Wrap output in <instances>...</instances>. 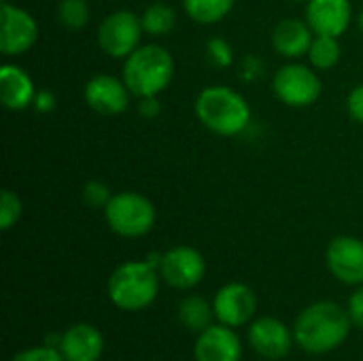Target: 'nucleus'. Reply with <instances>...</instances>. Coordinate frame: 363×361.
Listing matches in <instances>:
<instances>
[{
	"label": "nucleus",
	"instance_id": "nucleus-5",
	"mask_svg": "<svg viewBox=\"0 0 363 361\" xmlns=\"http://www.w3.org/2000/svg\"><path fill=\"white\" fill-rule=\"evenodd\" d=\"M108 228L123 238H140L155 226L157 213L153 202L136 191H119L104 209Z\"/></svg>",
	"mask_w": 363,
	"mask_h": 361
},
{
	"label": "nucleus",
	"instance_id": "nucleus-23",
	"mask_svg": "<svg viewBox=\"0 0 363 361\" xmlns=\"http://www.w3.org/2000/svg\"><path fill=\"white\" fill-rule=\"evenodd\" d=\"M57 19L68 30H81L89 21V6L85 0H60Z\"/></svg>",
	"mask_w": 363,
	"mask_h": 361
},
{
	"label": "nucleus",
	"instance_id": "nucleus-17",
	"mask_svg": "<svg viewBox=\"0 0 363 361\" xmlns=\"http://www.w3.org/2000/svg\"><path fill=\"white\" fill-rule=\"evenodd\" d=\"M36 87L32 77L17 64H4L0 68V98L9 111H26L34 104Z\"/></svg>",
	"mask_w": 363,
	"mask_h": 361
},
{
	"label": "nucleus",
	"instance_id": "nucleus-8",
	"mask_svg": "<svg viewBox=\"0 0 363 361\" xmlns=\"http://www.w3.org/2000/svg\"><path fill=\"white\" fill-rule=\"evenodd\" d=\"M206 274V262L194 247H172L162 253L160 277L166 285L187 291L194 289Z\"/></svg>",
	"mask_w": 363,
	"mask_h": 361
},
{
	"label": "nucleus",
	"instance_id": "nucleus-7",
	"mask_svg": "<svg viewBox=\"0 0 363 361\" xmlns=\"http://www.w3.org/2000/svg\"><path fill=\"white\" fill-rule=\"evenodd\" d=\"M143 21L132 11H115L106 15L98 28V45L111 57H128L140 47Z\"/></svg>",
	"mask_w": 363,
	"mask_h": 361
},
{
	"label": "nucleus",
	"instance_id": "nucleus-16",
	"mask_svg": "<svg viewBox=\"0 0 363 361\" xmlns=\"http://www.w3.org/2000/svg\"><path fill=\"white\" fill-rule=\"evenodd\" d=\"M60 353L66 361H98L104 353V336L89 323H77L62 332Z\"/></svg>",
	"mask_w": 363,
	"mask_h": 361
},
{
	"label": "nucleus",
	"instance_id": "nucleus-2",
	"mask_svg": "<svg viewBox=\"0 0 363 361\" xmlns=\"http://www.w3.org/2000/svg\"><path fill=\"white\" fill-rule=\"evenodd\" d=\"M196 115L204 128L219 136H236L251 123L249 102L228 85H211L196 98Z\"/></svg>",
	"mask_w": 363,
	"mask_h": 361
},
{
	"label": "nucleus",
	"instance_id": "nucleus-15",
	"mask_svg": "<svg viewBox=\"0 0 363 361\" xmlns=\"http://www.w3.org/2000/svg\"><path fill=\"white\" fill-rule=\"evenodd\" d=\"M353 19L351 0H308L306 2V21L315 34L340 36L347 32Z\"/></svg>",
	"mask_w": 363,
	"mask_h": 361
},
{
	"label": "nucleus",
	"instance_id": "nucleus-33",
	"mask_svg": "<svg viewBox=\"0 0 363 361\" xmlns=\"http://www.w3.org/2000/svg\"><path fill=\"white\" fill-rule=\"evenodd\" d=\"M357 26H359V30H362V34H363V9H362V13H359V17H357Z\"/></svg>",
	"mask_w": 363,
	"mask_h": 361
},
{
	"label": "nucleus",
	"instance_id": "nucleus-25",
	"mask_svg": "<svg viewBox=\"0 0 363 361\" xmlns=\"http://www.w3.org/2000/svg\"><path fill=\"white\" fill-rule=\"evenodd\" d=\"M206 57L213 66L217 68H230L234 64V51H232V45L217 36V38H211L206 43Z\"/></svg>",
	"mask_w": 363,
	"mask_h": 361
},
{
	"label": "nucleus",
	"instance_id": "nucleus-21",
	"mask_svg": "<svg viewBox=\"0 0 363 361\" xmlns=\"http://www.w3.org/2000/svg\"><path fill=\"white\" fill-rule=\"evenodd\" d=\"M342 49L336 36H323V34H315L311 49H308V60L311 66L317 70H330L340 62Z\"/></svg>",
	"mask_w": 363,
	"mask_h": 361
},
{
	"label": "nucleus",
	"instance_id": "nucleus-3",
	"mask_svg": "<svg viewBox=\"0 0 363 361\" xmlns=\"http://www.w3.org/2000/svg\"><path fill=\"white\" fill-rule=\"evenodd\" d=\"M174 77V60L162 45H143L123 62V81L132 96H160Z\"/></svg>",
	"mask_w": 363,
	"mask_h": 361
},
{
	"label": "nucleus",
	"instance_id": "nucleus-30",
	"mask_svg": "<svg viewBox=\"0 0 363 361\" xmlns=\"http://www.w3.org/2000/svg\"><path fill=\"white\" fill-rule=\"evenodd\" d=\"M38 113H51L55 109V96L49 89H38L34 104H32Z\"/></svg>",
	"mask_w": 363,
	"mask_h": 361
},
{
	"label": "nucleus",
	"instance_id": "nucleus-29",
	"mask_svg": "<svg viewBox=\"0 0 363 361\" xmlns=\"http://www.w3.org/2000/svg\"><path fill=\"white\" fill-rule=\"evenodd\" d=\"M347 109H349V115L353 121L363 123V83L351 89V94L347 98Z\"/></svg>",
	"mask_w": 363,
	"mask_h": 361
},
{
	"label": "nucleus",
	"instance_id": "nucleus-19",
	"mask_svg": "<svg viewBox=\"0 0 363 361\" xmlns=\"http://www.w3.org/2000/svg\"><path fill=\"white\" fill-rule=\"evenodd\" d=\"M213 319H215V309L202 296H187L179 304V321L189 332H196V334L204 332L206 328L213 326L211 323Z\"/></svg>",
	"mask_w": 363,
	"mask_h": 361
},
{
	"label": "nucleus",
	"instance_id": "nucleus-10",
	"mask_svg": "<svg viewBox=\"0 0 363 361\" xmlns=\"http://www.w3.org/2000/svg\"><path fill=\"white\" fill-rule=\"evenodd\" d=\"M215 319L230 328L249 323L257 311V296L245 283H228L213 298Z\"/></svg>",
	"mask_w": 363,
	"mask_h": 361
},
{
	"label": "nucleus",
	"instance_id": "nucleus-24",
	"mask_svg": "<svg viewBox=\"0 0 363 361\" xmlns=\"http://www.w3.org/2000/svg\"><path fill=\"white\" fill-rule=\"evenodd\" d=\"M21 211H23L21 198H19L15 191L4 189L2 196H0V230H2V232L11 230V228L19 221Z\"/></svg>",
	"mask_w": 363,
	"mask_h": 361
},
{
	"label": "nucleus",
	"instance_id": "nucleus-6",
	"mask_svg": "<svg viewBox=\"0 0 363 361\" xmlns=\"http://www.w3.org/2000/svg\"><path fill=\"white\" fill-rule=\"evenodd\" d=\"M272 89L283 104L302 109L315 104L321 98L323 85L313 68L304 64H285L277 70L272 79Z\"/></svg>",
	"mask_w": 363,
	"mask_h": 361
},
{
	"label": "nucleus",
	"instance_id": "nucleus-9",
	"mask_svg": "<svg viewBox=\"0 0 363 361\" xmlns=\"http://www.w3.org/2000/svg\"><path fill=\"white\" fill-rule=\"evenodd\" d=\"M0 51L6 57L21 55L30 51L38 38V23L26 11L11 2L2 4L0 13Z\"/></svg>",
	"mask_w": 363,
	"mask_h": 361
},
{
	"label": "nucleus",
	"instance_id": "nucleus-11",
	"mask_svg": "<svg viewBox=\"0 0 363 361\" xmlns=\"http://www.w3.org/2000/svg\"><path fill=\"white\" fill-rule=\"evenodd\" d=\"M294 330L277 317H259L249 328V345L264 360H283L294 345Z\"/></svg>",
	"mask_w": 363,
	"mask_h": 361
},
{
	"label": "nucleus",
	"instance_id": "nucleus-28",
	"mask_svg": "<svg viewBox=\"0 0 363 361\" xmlns=\"http://www.w3.org/2000/svg\"><path fill=\"white\" fill-rule=\"evenodd\" d=\"M347 313L353 321V326L363 328V285H357V289L351 294L349 298V306H347Z\"/></svg>",
	"mask_w": 363,
	"mask_h": 361
},
{
	"label": "nucleus",
	"instance_id": "nucleus-34",
	"mask_svg": "<svg viewBox=\"0 0 363 361\" xmlns=\"http://www.w3.org/2000/svg\"><path fill=\"white\" fill-rule=\"evenodd\" d=\"M296 2H308V0H296Z\"/></svg>",
	"mask_w": 363,
	"mask_h": 361
},
{
	"label": "nucleus",
	"instance_id": "nucleus-27",
	"mask_svg": "<svg viewBox=\"0 0 363 361\" xmlns=\"http://www.w3.org/2000/svg\"><path fill=\"white\" fill-rule=\"evenodd\" d=\"M11 361H66L64 355L60 353V349H53V347H47V345H40V347H30V349H23L19 353H15Z\"/></svg>",
	"mask_w": 363,
	"mask_h": 361
},
{
	"label": "nucleus",
	"instance_id": "nucleus-14",
	"mask_svg": "<svg viewBox=\"0 0 363 361\" xmlns=\"http://www.w3.org/2000/svg\"><path fill=\"white\" fill-rule=\"evenodd\" d=\"M196 361H240L242 345L234 328L230 326H211L198 334L194 345Z\"/></svg>",
	"mask_w": 363,
	"mask_h": 361
},
{
	"label": "nucleus",
	"instance_id": "nucleus-20",
	"mask_svg": "<svg viewBox=\"0 0 363 361\" xmlns=\"http://www.w3.org/2000/svg\"><path fill=\"white\" fill-rule=\"evenodd\" d=\"M236 0H183L185 13L189 19L202 26H211L221 21L232 9Z\"/></svg>",
	"mask_w": 363,
	"mask_h": 361
},
{
	"label": "nucleus",
	"instance_id": "nucleus-12",
	"mask_svg": "<svg viewBox=\"0 0 363 361\" xmlns=\"http://www.w3.org/2000/svg\"><path fill=\"white\" fill-rule=\"evenodd\" d=\"M325 262L330 272L345 285H363V240L338 236L330 243Z\"/></svg>",
	"mask_w": 363,
	"mask_h": 361
},
{
	"label": "nucleus",
	"instance_id": "nucleus-22",
	"mask_svg": "<svg viewBox=\"0 0 363 361\" xmlns=\"http://www.w3.org/2000/svg\"><path fill=\"white\" fill-rule=\"evenodd\" d=\"M143 30L151 36H164L177 26V13L166 2H153L140 15Z\"/></svg>",
	"mask_w": 363,
	"mask_h": 361
},
{
	"label": "nucleus",
	"instance_id": "nucleus-13",
	"mask_svg": "<svg viewBox=\"0 0 363 361\" xmlns=\"http://www.w3.org/2000/svg\"><path fill=\"white\" fill-rule=\"evenodd\" d=\"M83 96L91 111L100 115H119L130 106L132 91L123 79L113 74H96L87 81Z\"/></svg>",
	"mask_w": 363,
	"mask_h": 361
},
{
	"label": "nucleus",
	"instance_id": "nucleus-4",
	"mask_svg": "<svg viewBox=\"0 0 363 361\" xmlns=\"http://www.w3.org/2000/svg\"><path fill=\"white\" fill-rule=\"evenodd\" d=\"M160 270L145 262H125L117 266L108 279L106 291L111 302L128 313L151 306L160 294Z\"/></svg>",
	"mask_w": 363,
	"mask_h": 361
},
{
	"label": "nucleus",
	"instance_id": "nucleus-31",
	"mask_svg": "<svg viewBox=\"0 0 363 361\" xmlns=\"http://www.w3.org/2000/svg\"><path fill=\"white\" fill-rule=\"evenodd\" d=\"M138 100H140V102H138V113H140L143 117H147V119H153V117H157V115H160V111H162V104H160L157 96L138 98Z\"/></svg>",
	"mask_w": 363,
	"mask_h": 361
},
{
	"label": "nucleus",
	"instance_id": "nucleus-18",
	"mask_svg": "<svg viewBox=\"0 0 363 361\" xmlns=\"http://www.w3.org/2000/svg\"><path fill=\"white\" fill-rule=\"evenodd\" d=\"M315 38L313 28L308 21L302 19H283L272 30V47L279 55L287 60H298L302 55H308L311 43Z\"/></svg>",
	"mask_w": 363,
	"mask_h": 361
},
{
	"label": "nucleus",
	"instance_id": "nucleus-1",
	"mask_svg": "<svg viewBox=\"0 0 363 361\" xmlns=\"http://www.w3.org/2000/svg\"><path fill=\"white\" fill-rule=\"evenodd\" d=\"M351 317L347 309L336 302L323 300L306 306L296 323H294V338L300 349L311 355H325L336 351L345 345L351 334Z\"/></svg>",
	"mask_w": 363,
	"mask_h": 361
},
{
	"label": "nucleus",
	"instance_id": "nucleus-26",
	"mask_svg": "<svg viewBox=\"0 0 363 361\" xmlns=\"http://www.w3.org/2000/svg\"><path fill=\"white\" fill-rule=\"evenodd\" d=\"M111 191L102 181H89L83 187V200L91 206V209H106V204L111 202Z\"/></svg>",
	"mask_w": 363,
	"mask_h": 361
},
{
	"label": "nucleus",
	"instance_id": "nucleus-32",
	"mask_svg": "<svg viewBox=\"0 0 363 361\" xmlns=\"http://www.w3.org/2000/svg\"><path fill=\"white\" fill-rule=\"evenodd\" d=\"M245 79H255V77H259L262 74V62L257 60V57H245V62H242V72H240Z\"/></svg>",
	"mask_w": 363,
	"mask_h": 361
}]
</instances>
